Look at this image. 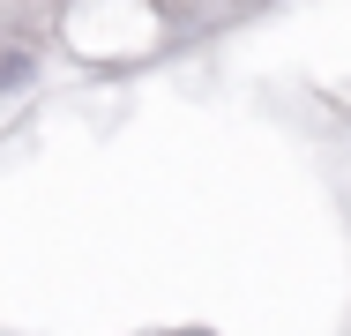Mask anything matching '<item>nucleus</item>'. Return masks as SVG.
Returning <instances> with one entry per match:
<instances>
[{"label":"nucleus","mask_w":351,"mask_h":336,"mask_svg":"<svg viewBox=\"0 0 351 336\" xmlns=\"http://www.w3.org/2000/svg\"><path fill=\"white\" fill-rule=\"evenodd\" d=\"M60 38H68V8H38V0L0 8V105L53 75Z\"/></svg>","instance_id":"nucleus-1"},{"label":"nucleus","mask_w":351,"mask_h":336,"mask_svg":"<svg viewBox=\"0 0 351 336\" xmlns=\"http://www.w3.org/2000/svg\"><path fill=\"white\" fill-rule=\"evenodd\" d=\"M142 336H217V329H142Z\"/></svg>","instance_id":"nucleus-2"}]
</instances>
